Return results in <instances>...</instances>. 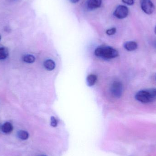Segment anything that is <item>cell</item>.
Masks as SVG:
<instances>
[{"label": "cell", "mask_w": 156, "mask_h": 156, "mask_svg": "<svg viewBox=\"0 0 156 156\" xmlns=\"http://www.w3.org/2000/svg\"><path fill=\"white\" fill-rule=\"evenodd\" d=\"M135 99L143 103H149L156 100V88L141 90L135 95Z\"/></svg>", "instance_id": "cell-1"}, {"label": "cell", "mask_w": 156, "mask_h": 156, "mask_svg": "<svg viewBox=\"0 0 156 156\" xmlns=\"http://www.w3.org/2000/svg\"><path fill=\"white\" fill-rule=\"evenodd\" d=\"M129 13L128 8L125 5H119L115 10L114 15L118 19H124L128 16Z\"/></svg>", "instance_id": "cell-4"}, {"label": "cell", "mask_w": 156, "mask_h": 156, "mask_svg": "<svg viewBox=\"0 0 156 156\" xmlns=\"http://www.w3.org/2000/svg\"><path fill=\"white\" fill-rule=\"evenodd\" d=\"M116 29L115 27L111 28V29H108L106 31V33L108 35H113L115 34L116 33Z\"/></svg>", "instance_id": "cell-14"}, {"label": "cell", "mask_w": 156, "mask_h": 156, "mask_svg": "<svg viewBox=\"0 0 156 156\" xmlns=\"http://www.w3.org/2000/svg\"><path fill=\"white\" fill-rule=\"evenodd\" d=\"M23 61L26 63H33L35 60V58L32 55H25L23 56Z\"/></svg>", "instance_id": "cell-12"}, {"label": "cell", "mask_w": 156, "mask_h": 156, "mask_svg": "<svg viewBox=\"0 0 156 156\" xmlns=\"http://www.w3.org/2000/svg\"><path fill=\"white\" fill-rule=\"evenodd\" d=\"M96 79L97 77L95 75H90L87 78V84L89 86H92L95 83Z\"/></svg>", "instance_id": "cell-13"}, {"label": "cell", "mask_w": 156, "mask_h": 156, "mask_svg": "<svg viewBox=\"0 0 156 156\" xmlns=\"http://www.w3.org/2000/svg\"><path fill=\"white\" fill-rule=\"evenodd\" d=\"M154 32H155V34H156V26L155 27Z\"/></svg>", "instance_id": "cell-18"}, {"label": "cell", "mask_w": 156, "mask_h": 156, "mask_svg": "<svg viewBox=\"0 0 156 156\" xmlns=\"http://www.w3.org/2000/svg\"><path fill=\"white\" fill-rule=\"evenodd\" d=\"M13 127L11 123L6 122L2 126V130L5 134H9L12 132Z\"/></svg>", "instance_id": "cell-8"}, {"label": "cell", "mask_w": 156, "mask_h": 156, "mask_svg": "<svg viewBox=\"0 0 156 156\" xmlns=\"http://www.w3.org/2000/svg\"><path fill=\"white\" fill-rule=\"evenodd\" d=\"M46 156L43 155V156Z\"/></svg>", "instance_id": "cell-20"}, {"label": "cell", "mask_w": 156, "mask_h": 156, "mask_svg": "<svg viewBox=\"0 0 156 156\" xmlns=\"http://www.w3.org/2000/svg\"><path fill=\"white\" fill-rule=\"evenodd\" d=\"M111 91L115 97L120 98L122 94V84L120 82L114 83L111 88Z\"/></svg>", "instance_id": "cell-5"}, {"label": "cell", "mask_w": 156, "mask_h": 156, "mask_svg": "<svg viewBox=\"0 0 156 156\" xmlns=\"http://www.w3.org/2000/svg\"><path fill=\"white\" fill-rule=\"evenodd\" d=\"M45 68L48 70H52L55 68V64L53 60L51 59H48L44 63Z\"/></svg>", "instance_id": "cell-9"}, {"label": "cell", "mask_w": 156, "mask_h": 156, "mask_svg": "<svg viewBox=\"0 0 156 156\" xmlns=\"http://www.w3.org/2000/svg\"><path fill=\"white\" fill-rule=\"evenodd\" d=\"M122 1L124 3L129 5H133L134 3V0H122Z\"/></svg>", "instance_id": "cell-16"}, {"label": "cell", "mask_w": 156, "mask_h": 156, "mask_svg": "<svg viewBox=\"0 0 156 156\" xmlns=\"http://www.w3.org/2000/svg\"><path fill=\"white\" fill-rule=\"evenodd\" d=\"M141 7L142 10L147 14H151L155 10L154 5L151 0H141Z\"/></svg>", "instance_id": "cell-3"}, {"label": "cell", "mask_w": 156, "mask_h": 156, "mask_svg": "<svg viewBox=\"0 0 156 156\" xmlns=\"http://www.w3.org/2000/svg\"><path fill=\"white\" fill-rule=\"evenodd\" d=\"M1 35H0V40H1Z\"/></svg>", "instance_id": "cell-19"}, {"label": "cell", "mask_w": 156, "mask_h": 156, "mask_svg": "<svg viewBox=\"0 0 156 156\" xmlns=\"http://www.w3.org/2000/svg\"><path fill=\"white\" fill-rule=\"evenodd\" d=\"M51 125L53 127H56L57 126V122L55 117L52 116L51 118Z\"/></svg>", "instance_id": "cell-15"}, {"label": "cell", "mask_w": 156, "mask_h": 156, "mask_svg": "<svg viewBox=\"0 0 156 156\" xmlns=\"http://www.w3.org/2000/svg\"><path fill=\"white\" fill-rule=\"evenodd\" d=\"M9 52L7 48H0V60H4L8 57Z\"/></svg>", "instance_id": "cell-10"}, {"label": "cell", "mask_w": 156, "mask_h": 156, "mask_svg": "<svg viewBox=\"0 0 156 156\" xmlns=\"http://www.w3.org/2000/svg\"><path fill=\"white\" fill-rule=\"evenodd\" d=\"M80 0H70V2L73 3H76L78 2H79Z\"/></svg>", "instance_id": "cell-17"}, {"label": "cell", "mask_w": 156, "mask_h": 156, "mask_svg": "<svg viewBox=\"0 0 156 156\" xmlns=\"http://www.w3.org/2000/svg\"><path fill=\"white\" fill-rule=\"evenodd\" d=\"M17 136L19 139L23 140H26L29 137V134L27 132L23 130H20L17 133Z\"/></svg>", "instance_id": "cell-11"}, {"label": "cell", "mask_w": 156, "mask_h": 156, "mask_svg": "<svg viewBox=\"0 0 156 156\" xmlns=\"http://www.w3.org/2000/svg\"><path fill=\"white\" fill-rule=\"evenodd\" d=\"M137 43L134 41H128L124 44V48L126 50L129 51H133L137 48Z\"/></svg>", "instance_id": "cell-7"}, {"label": "cell", "mask_w": 156, "mask_h": 156, "mask_svg": "<svg viewBox=\"0 0 156 156\" xmlns=\"http://www.w3.org/2000/svg\"><path fill=\"white\" fill-rule=\"evenodd\" d=\"M102 4V0H88L87 6L90 10H94L99 8Z\"/></svg>", "instance_id": "cell-6"}, {"label": "cell", "mask_w": 156, "mask_h": 156, "mask_svg": "<svg viewBox=\"0 0 156 156\" xmlns=\"http://www.w3.org/2000/svg\"><path fill=\"white\" fill-rule=\"evenodd\" d=\"M95 55L106 59L114 58L118 56V52L115 49L111 47L97 48L95 51Z\"/></svg>", "instance_id": "cell-2"}]
</instances>
